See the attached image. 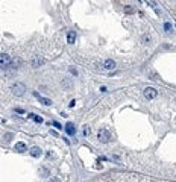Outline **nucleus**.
<instances>
[{
    "instance_id": "1",
    "label": "nucleus",
    "mask_w": 176,
    "mask_h": 182,
    "mask_svg": "<svg viewBox=\"0 0 176 182\" xmlns=\"http://www.w3.org/2000/svg\"><path fill=\"white\" fill-rule=\"evenodd\" d=\"M11 91L15 94V96H23L24 94V91H26V85L24 84H21V82H15V84L11 87Z\"/></svg>"
},
{
    "instance_id": "2",
    "label": "nucleus",
    "mask_w": 176,
    "mask_h": 182,
    "mask_svg": "<svg viewBox=\"0 0 176 182\" xmlns=\"http://www.w3.org/2000/svg\"><path fill=\"white\" fill-rule=\"evenodd\" d=\"M11 61H12V58L9 56V55H6V53H2L0 55V67L2 68H8L11 65Z\"/></svg>"
},
{
    "instance_id": "3",
    "label": "nucleus",
    "mask_w": 176,
    "mask_h": 182,
    "mask_svg": "<svg viewBox=\"0 0 176 182\" xmlns=\"http://www.w3.org/2000/svg\"><path fill=\"white\" fill-rule=\"evenodd\" d=\"M97 138H99L100 143H108V141L111 140V134H109L106 129H100L99 134H97Z\"/></svg>"
},
{
    "instance_id": "4",
    "label": "nucleus",
    "mask_w": 176,
    "mask_h": 182,
    "mask_svg": "<svg viewBox=\"0 0 176 182\" xmlns=\"http://www.w3.org/2000/svg\"><path fill=\"white\" fill-rule=\"evenodd\" d=\"M43 64H44V59L40 56V55H35V56L32 58V61H31V65H32V67H35V68L41 67Z\"/></svg>"
},
{
    "instance_id": "5",
    "label": "nucleus",
    "mask_w": 176,
    "mask_h": 182,
    "mask_svg": "<svg viewBox=\"0 0 176 182\" xmlns=\"http://www.w3.org/2000/svg\"><path fill=\"white\" fill-rule=\"evenodd\" d=\"M144 96H146V99H155L158 96V91L155 88H152V87H147L144 90Z\"/></svg>"
},
{
    "instance_id": "6",
    "label": "nucleus",
    "mask_w": 176,
    "mask_h": 182,
    "mask_svg": "<svg viewBox=\"0 0 176 182\" xmlns=\"http://www.w3.org/2000/svg\"><path fill=\"white\" fill-rule=\"evenodd\" d=\"M33 96L38 99V102L40 103H43V105H46V106H49V105H52V100L50 99H47V97H43L41 94H38L37 91H33Z\"/></svg>"
},
{
    "instance_id": "7",
    "label": "nucleus",
    "mask_w": 176,
    "mask_h": 182,
    "mask_svg": "<svg viewBox=\"0 0 176 182\" xmlns=\"http://www.w3.org/2000/svg\"><path fill=\"white\" fill-rule=\"evenodd\" d=\"M103 68H106V70H114L116 68V62H114L112 59H106L103 62Z\"/></svg>"
},
{
    "instance_id": "8",
    "label": "nucleus",
    "mask_w": 176,
    "mask_h": 182,
    "mask_svg": "<svg viewBox=\"0 0 176 182\" xmlns=\"http://www.w3.org/2000/svg\"><path fill=\"white\" fill-rule=\"evenodd\" d=\"M26 150H28V146L24 143H21V141L15 143V152H26Z\"/></svg>"
},
{
    "instance_id": "9",
    "label": "nucleus",
    "mask_w": 176,
    "mask_h": 182,
    "mask_svg": "<svg viewBox=\"0 0 176 182\" xmlns=\"http://www.w3.org/2000/svg\"><path fill=\"white\" fill-rule=\"evenodd\" d=\"M21 64H23V61L20 59V58H12V61H11V68H18L20 65H21Z\"/></svg>"
},
{
    "instance_id": "10",
    "label": "nucleus",
    "mask_w": 176,
    "mask_h": 182,
    "mask_svg": "<svg viewBox=\"0 0 176 182\" xmlns=\"http://www.w3.org/2000/svg\"><path fill=\"white\" fill-rule=\"evenodd\" d=\"M67 41H68L70 44H73V43L76 41V33H75L73 31H68V32H67Z\"/></svg>"
},
{
    "instance_id": "11",
    "label": "nucleus",
    "mask_w": 176,
    "mask_h": 182,
    "mask_svg": "<svg viewBox=\"0 0 176 182\" xmlns=\"http://www.w3.org/2000/svg\"><path fill=\"white\" fill-rule=\"evenodd\" d=\"M41 153H43V152H41V149H40V147H32V149H31V155H32L33 158L41 156Z\"/></svg>"
},
{
    "instance_id": "12",
    "label": "nucleus",
    "mask_w": 176,
    "mask_h": 182,
    "mask_svg": "<svg viewBox=\"0 0 176 182\" xmlns=\"http://www.w3.org/2000/svg\"><path fill=\"white\" fill-rule=\"evenodd\" d=\"M65 131H67V134L68 135H73L76 131H75V126H73V123H67V126H65Z\"/></svg>"
},
{
    "instance_id": "13",
    "label": "nucleus",
    "mask_w": 176,
    "mask_h": 182,
    "mask_svg": "<svg viewBox=\"0 0 176 182\" xmlns=\"http://www.w3.org/2000/svg\"><path fill=\"white\" fill-rule=\"evenodd\" d=\"M150 35H149V33H144L143 35V38H141V41H143V44H149V43H150Z\"/></svg>"
},
{
    "instance_id": "14",
    "label": "nucleus",
    "mask_w": 176,
    "mask_h": 182,
    "mask_svg": "<svg viewBox=\"0 0 176 182\" xmlns=\"http://www.w3.org/2000/svg\"><path fill=\"white\" fill-rule=\"evenodd\" d=\"M125 12H126V14H134V12H135V8H132V6H125Z\"/></svg>"
},
{
    "instance_id": "15",
    "label": "nucleus",
    "mask_w": 176,
    "mask_h": 182,
    "mask_svg": "<svg viewBox=\"0 0 176 182\" xmlns=\"http://www.w3.org/2000/svg\"><path fill=\"white\" fill-rule=\"evenodd\" d=\"M29 117H31V118H33V120L37 122V123H41V122H43V118H41V117H38V115H35V114H29Z\"/></svg>"
},
{
    "instance_id": "16",
    "label": "nucleus",
    "mask_w": 176,
    "mask_h": 182,
    "mask_svg": "<svg viewBox=\"0 0 176 182\" xmlns=\"http://www.w3.org/2000/svg\"><path fill=\"white\" fill-rule=\"evenodd\" d=\"M52 124H53V126L56 127V129H62V127H61V124H59L58 122H53V123H52Z\"/></svg>"
},
{
    "instance_id": "17",
    "label": "nucleus",
    "mask_w": 176,
    "mask_h": 182,
    "mask_svg": "<svg viewBox=\"0 0 176 182\" xmlns=\"http://www.w3.org/2000/svg\"><path fill=\"white\" fill-rule=\"evenodd\" d=\"M70 73H72V75H75V76H77V71H76L73 67H70Z\"/></svg>"
},
{
    "instance_id": "18",
    "label": "nucleus",
    "mask_w": 176,
    "mask_h": 182,
    "mask_svg": "<svg viewBox=\"0 0 176 182\" xmlns=\"http://www.w3.org/2000/svg\"><path fill=\"white\" fill-rule=\"evenodd\" d=\"M84 135H90V127H85L84 129Z\"/></svg>"
},
{
    "instance_id": "19",
    "label": "nucleus",
    "mask_w": 176,
    "mask_h": 182,
    "mask_svg": "<svg viewBox=\"0 0 176 182\" xmlns=\"http://www.w3.org/2000/svg\"><path fill=\"white\" fill-rule=\"evenodd\" d=\"M164 27H165V31H167V32L170 31V24H169V23H165V24H164Z\"/></svg>"
}]
</instances>
